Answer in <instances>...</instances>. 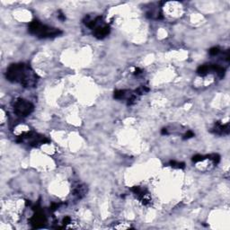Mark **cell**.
<instances>
[{
    "instance_id": "ba28073f",
    "label": "cell",
    "mask_w": 230,
    "mask_h": 230,
    "mask_svg": "<svg viewBox=\"0 0 230 230\" xmlns=\"http://www.w3.org/2000/svg\"><path fill=\"white\" fill-rule=\"evenodd\" d=\"M212 131L218 135L228 134L229 133V123L221 124L220 122H216L213 129H212Z\"/></svg>"
},
{
    "instance_id": "2e32d148",
    "label": "cell",
    "mask_w": 230,
    "mask_h": 230,
    "mask_svg": "<svg viewBox=\"0 0 230 230\" xmlns=\"http://www.w3.org/2000/svg\"><path fill=\"white\" fill-rule=\"evenodd\" d=\"M59 18L62 20V21H65V19H66V17H65V15H63L61 12H60V15H59Z\"/></svg>"
},
{
    "instance_id": "52a82bcc",
    "label": "cell",
    "mask_w": 230,
    "mask_h": 230,
    "mask_svg": "<svg viewBox=\"0 0 230 230\" xmlns=\"http://www.w3.org/2000/svg\"><path fill=\"white\" fill-rule=\"evenodd\" d=\"M109 33H110V27L106 24H104L93 30V36L96 37L97 39H104Z\"/></svg>"
},
{
    "instance_id": "8992f818",
    "label": "cell",
    "mask_w": 230,
    "mask_h": 230,
    "mask_svg": "<svg viewBox=\"0 0 230 230\" xmlns=\"http://www.w3.org/2000/svg\"><path fill=\"white\" fill-rule=\"evenodd\" d=\"M33 210H34L36 212H35V214L33 215L31 218H30V220H29L30 223H31V225L33 228H35L43 227L47 221L45 215L42 212V210H40L39 207H36V209H33Z\"/></svg>"
},
{
    "instance_id": "ac0fdd59",
    "label": "cell",
    "mask_w": 230,
    "mask_h": 230,
    "mask_svg": "<svg viewBox=\"0 0 230 230\" xmlns=\"http://www.w3.org/2000/svg\"><path fill=\"white\" fill-rule=\"evenodd\" d=\"M168 132H167V130L166 129H163L162 130V134H167Z\"/></svg>"
},
{
    "instance_id": "4fadbf2b",
    "label": "cell",
    "mask_w": 230,
    "mask_h": 230,
    "mask_svg": "<svg viewBox=\"0 0 230 230\" xmlns=\"http://www.w3.org/2000/svg\"><path fill=\"white\" fill-rule=\"evenodd\" d=\"M209 52H210V54L211 56H216V55H217L220 52V50H219V49L217 47H214V48H211Z\"/></svg>"
},
{
    "instance_id": "5b68a950",
    "label": "cell",
    "mask_w": 230,
    "mask_h": 230,
    "mask_svg": "<svg viewBox=\"0 0 230 230\" xmlns=\"http://www.w3.org/2000/svg\"><path fill=\"white\" fill-rule=\"evenodd\" d=\"M131 191L134 192V194H136V196L138 197V199L140 200V202L143 205H149L151 203V197L149 195V192H148L147 189L139 187V186H134L131 188Z\"/></svg>"
},
{
    "instance_id": "9a60e30c",
    "label": "cell",
    "mask_w": 230,
    "mask_h": 230,
    "mask_svg": "<svg viewBox=\"0 0 230 230\" xmlns=\"http://www.w3.org/2000/svg\"><path fill=\"white\" fill-rule=\"evenodd\" d=\"M63 223L65 225H68V224H70L71 223V218L69 217H65L64 219H63Z\"/></svg>"
},
{
    "instance_id": "5bb4252c",
    "label": "cell",
    "mask_w": 230,
    "mask_h": 230,
    "mask_svg": "<svg viewBox=\"0 0 230 230\" xmlns=\"http://www.w3.org/2000/svg\"><path fill=\"white\" fill-rule=\"evenodd\" d=\"M192 137H194V133L192 131H188L184 136V139H188V138H191Z\"/></svg>"
},
{
    "instance_id": "277c9868",
    "label": "cell",
    "mask_w": 230,
    "mask_h": 230,
    "mask_svg": "<svg viewBox=\"0 0 230 230\" xmlns=\"http://www.w3.org/2000/svg\"><path fill=\"white\" fill-rule=\"evenodd\" d=\"M34 110L33 104L22 98H18L14 102V111L16 115L22 116V117H26Z\"/></svg>"
},
{
    "instance_id": "3957f363",
    "label": "cell",
    "mask_w": 230,
    "mask_h": 230,
    "mask_svg": "<svg viewBox=\"0 0 230 230\" xmlns=\"http://www.w3.org/2000/svg\"><path fill=\"white\" fill-rule=\"evenodd\" d=\"M16 141L19 143L25 142L31 147H39L42 144L49 143V139L42 135H40L33 131H30V132H25L20 135Z\"/></svg>"
},
{
    "instance_id": "6da1fadb",
    "label": "cell",
    "mask_w": 230,
    "mask_h": 230,
    "mask_svg": "<svg viewBox=\"0 0 230 230\" xmlns=\"http://www.w3.org/2000/svg\"><path fill=\"white\" fill-rule=\"evenodd\" d=\"M6 79L13 83H19L24 87H34L38 82V76L31 68L24 63L12 64L6 70Z\"/></svg>"
},
{
    "instance_id": "7c38bea8",
    "label": "cell",
    "mask_w": 230,
    "mask_h": 230,
    "mask_svg": "<svg viewBox=\"0 0 230 230\" xmlns=\"http://www.w3.org/2000/svg\"><path fill=\"white\" fill-rule=\"evenodd\" d=\"M206 158V156H203L201 155H196L192 157V162L194 163H197V162H200V161H203L204 159Z\"/></svg>"
},
{
    "instance_id": "30bf717a",
    "label": "cell",
    "mask_w": 230,
    "mask_h": 230,
    "mask_svg": "<svg viewBox=\"0 0 230 230\" xmlns=\"http://www.w3.org/2000/svg\"><path fill=\"white\" fill-rule=\"evenodd\" d=\"M197 73L199 74V76L203 77V76H206L208 73H210V68H209V65H202V66H199L197 69Z\"/></svg>"
},
{
    "instance_id": "9c48e42d",
    "label": "cell",
    "mask_w": 230,
    "mask_h": 230,
    "mask_svg": "<svg viewBox=\"0 0 230 230\" xmlns=\"http://www.w3.org/2000/svg\"><path fill=\"white\" fill-rule=\"evenodd\" d=\"M86 191H87V190H86V186L80 185V186H77V188H76V190L74 191V193H75L76 196H77V198L81 199V198H83V197L86 195Z\"/></svg>"
},
{
    "instance_id": "e0dca14e",
    "label": "cell",
    "mask_w": 230,
    "mask_h": 230,
    "mask_svg": "<svg viewBox=\"0 0 230 230\" xmlns=\"http://www.w3.org/2000/svg\"><path fill=\"white\" fill-rule=\"evenodd\" d=\"M141 72H142V70H141L140 68H136L135 71H134V74H135V75H138V74H140Z\"/></svg>"
},
{
    "instance_id": "8fae6325",
    "label": "cell",
    "mask_w": 230,
    "mask_h": 230,
    "mask_svg": "<svg viewBox=\"0 0 230 230\" xmlns=\"http://www.w3.org/2000/svg\"><path fill=\"white\" fill-rule=\"evenodd\" d=\"M170 166L174 168H184L185 167L184 163H179L176 161H170Z\"/></svg>"
},
{
    "instance_id": "7a4b0ae2",
    "label": "cell",
    "mask_w": 230,
    "mask_h": 230,
    "mask_svg": "<svg viewBox=\"0 0 230 230\" xmlns=\"http://www.w3.org/2000/svg\"><path fill=\"white\" fill-rule=\"evenodd\" d=\"M28 30L31 34L36 35L39 38H53L62 34V31H60V29L42 24L38 20H34L31 22Z\"/></svg>"
}]
</instances>
